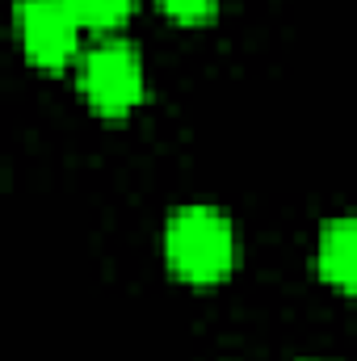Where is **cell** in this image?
I'll list each match as a JSON object with an SVG mask.
<instances>
[{
  "label": "cell",
  "instance_id": "obj_1",
  "mask_svg": "<svg viewBox=\"0 0 357 361\" xmlns=\"http://www.w3.org/2000/svg\"><path fill=\"white\" fill-rule=\"evenodd\" d=\"M164 261L169 269L193 281V286H214L240 261V235L236 223L206 202L177 206L164 223Z\"/></svg>",
  "mask_w": 357,
  "mask_h": 361
},
{
  "label": "cell",
  "instance_id": "obj_2",
  "mask_svg": "<svg viewBox=\"0 0 357 361\" xmlns=\"http://www.w3.org/2000/svg\"><path fill=\"white\" fill-rule=\"evenodd\" d=\"M76 85L85 92L97 114H126L143 101V85H147V72H143V55L135 42L126 38H97L89 51L80 55L76 63Z\"/></svg>",
  "mask_w": 357,
  "mask_h": 361
},
{
  "label": "cell",
  "instance_id": "obj_3",
  "mask_svg": "<svg viewBox=\"0 0 357 361\" xmlns=\"http://www.w3.org/2000/svg\"><path fill=\"white\" fill-rule=\"evenodd\" d=\"M17 38L38 68H63L80 51V17L68 0H17Z\"/></svg>",
  "mask_w": 357,
  "mask_h": 361
},
{
  "label": "cell",
  "instance_id": "obj_4",
  "mask_svg": "<svg viewBox=\"0 0 357 361\" xmlns=\"http://www.w3.org/2000/svg\"><path fill=\"white\" fill-rule=\"evenodd\" d=\"M315 269L328 286L357 294V210L328 214L315 231Z\"/></svg>",
  "mask_w": 357,
  "mask_h": 361
},
{
  "label": "cell",
  "instance_id": "obj_5",
  "mask_svg": "<svg viewBox=\"0 0 357 361\" xmlns=\"http://www.w3.org/2000/svg\"><path fill=\"white\" fill-rule=\"evenodd\" d=\"M80 17L85 30H114L126 21V13L135 8V0H68Z\"/></svg>",
  "mask_w": 357,
  "mask_h": 361
},
{
  "label": "cell",
  "instance_id": "obj_6",
  "mask_svg": "<svg viewBox=\"0 0 357 361\" xmlns=\"http://www.w3.org/2000/svg\"><path fill=\"white\" fill-rule=\"evenodd\" d=\"M214 4L219 0H160V8L177 21H206V17H214Z\"/></svg>",
  "mask_w": 357,
  "mask_h": 361
},
{
  "label": "cell",
  "instance_id": "obj_7",
  "mask_svg": "<svg viewBox=\"0 0 357 361\" xmlns=\"http://www.w3.org/2000/svg\"><path fill=\"white\" fill-rule=\"evenodd\" d=\"M307 361H320V357H307Z\"/></svg>",
  "mask_w": 357,
  "mask_h": 361
}]
</instances>
